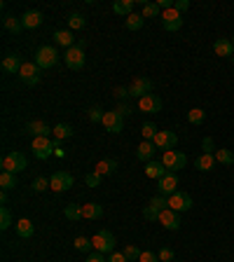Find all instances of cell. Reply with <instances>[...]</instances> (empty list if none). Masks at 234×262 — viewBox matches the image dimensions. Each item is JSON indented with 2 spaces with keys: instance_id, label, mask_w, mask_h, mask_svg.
Instances as JSON below:
<instances>
[{
  "instance_id": "obj_1",
  "label": "cell",
  "mask_w": 234,
  "mask_h": 262,
  "mask_svg": "<svg viewBox=\"0 0 234 262\" xmlns=\"http://www.w3.org/2000/svg\"><path fill=\"white\" fill-rule=\"evenodd\" d=\"M28 169V159L26 154L19 152V150H12L2 157V171H9V173H21V171Z\"/></svg>"
},
{
  "instance_id": "obj_2",
  "label": "cell",
  "mask_w": 234,
  "mask_h": 262,
  "mask_svg": "<svg viewBox=\"0 0 234 262\" xmlns=\"http://www.w3.org/2000/svg\"><path fill=\"white\" fill-rule=\"evenodd\" d=\"M92 244H94V251H99V253L108 255L115 251V234L108 230H99L96 234L92 237Z\"/></svg>"
},
{
  "instance_id": "obj_3",
  "label": "cell",
  "mask_w": 234,
  "mask_h": 262,
  "mask_svg": "<svg viewBox=\"0 0 234 262\" xmlns=\"http://www.w3.org/2000/svg\"><path fill=\"white\" fill-rule=\"evenodd\" d=\"M35 66H38L40 70H45V68H52V66H56V61H59V54H56V49L52 45H45V47H40L38 52H35Z\"/></svg>"
},
{
  "instance_id": "obj_4",
  "label": "cell",
  "mask_w": 234,
  "mask_h": 262,
  "mask_svg": "<svg viewBox=\"0 0 234 262\" xmlns=\"http://www.w3.org/2000/svg\"><path fill=\"white\" fill-rule=\"evenodd\" d=\"M157 192L162 194V197H171L173 192H178V173L166 171V173L157 180Z\"/></svg>"
},
{
  "instance_id": "obj_5",
  "label": "cell",
  "mask_w": 234,
  "mask_h": 262,
  "mask_svg": "<svg viewBox=\"0 0 234 262\" xmlns=\"http://www.w3.org/2000/svg\"><path fill=\"white\" fill-rule=\"evenodd\" d=\"M162 164L166 166V171L178 173L180 169H185L187 157L183 152H178V150H166V152H164V157H162Z\"/></svg>"
},
{
  "instance_id": "obj_6",
  "label": "cell",
  "mask_w": 234,
  "mask_h": 262,
  "mask_svg": "<svg viewBox=\"0 0 234 262\" xmlns=\"http://www.w3.org/2000/svg\"><path fill=\"white\" fill-rule=\"evenodd\" d=\"M31 150H33V157H35V159H47V157H52V152H54V140L45 138V136L33 138Z\"/></svg>"
},
{
  "instance_id": "obj_7",
  "label": "cell",
  "mask_w": 234,
  "mask_h": 262,
  "mask_svg": "<svg viewBox=\"0 0 234 262\" xmlns=\"http://www.w3.org/2000/svg\"><path fill=\"white\" fill-rule=\"evenodd\" d=\"M166 204H169V208L176 211V213H185V211L192 208V197L187 192H173L171 197H166Z\"/></svg>"
},
{
  "instance_id": "obj_8",
  "label": "cell",
  "mask_w": 234,
  "mask_h": 262,
  "mask_svg": "<svg viewBox=\"0 0 234 262\" xmlns=\"http://www.w3.org/2000/svg\"><path fill=\"white\" fill-rule=\"evenodd\" d=\"M73 183H75V178L70 176L68 171H56V173H52V178H49V187H52L54 192H66V190L73 187Z\"/></svg>"
},
{
  "instance_id": "obj_9",
  "label": "cell",
  "mask_w": 234,
  "mask_h": 262,
  "mask_svg": "<svg viewBox=\"0 0 234 262\" xmlns=\"http://www.w3.org/2000/svg\"><path fill=\"white\" fill-rule=\"evenodd\" d=\"M63 61H66V66H68L70 70H80L85 68V49L82 47H70V49H66V54H63Z\"/></svg>"
},
{
  "instance_id": "obj_10",
  "label": "cell",
  "mask_w": 234,
  "mask_h": 262,
  "mask_svg": "<svg viewBox=\"0 0 234 262\" xmlns=\"http://www.w3.org/2000/svg\"><path fill=\"white\" fill-rule=\"evenodd\" d=\"M162 26H164V31H169V33L180 31L183 28V14L176 12V9H166V12H162Z\"/></svg>"
},
{
  "instance_id": "obj_11",
  "label": "cell",
  "mask_w": 234,
  "mask_h": 262,
  "mask_svg": "<svg viewBox=\"0 0 234 262\" xmlns=\"http://www.w3.org/2000/svg\"><path fill=\"white\" fill-rule=\"evenodd\" d=\"M19 77H21V82L23 85H38L40 82V68L35 66V61H28V63H23L21 70H19Z\"/></svg>"
},
{
  "instance_id": "obj_12",
  "label": "cell",
  "mask_w": 234,
  "mask_h": 262,
  "mask_svg": "<svg viewBox=\"0 0 234 262\" xmlns=\"http://www.w3.org/2000/svg\"><path fill=\"white\" fill-rule=\"evenodd\" d=\"M150 92H152V80H148V77H133L131 85H129V94L136 99H143Z\"/></svg>"
},
{
  "instance_id": "obj_13",
  "label": "cell",
  "mask_w": 234,
  "mask_h": 262,
  "mask_svg": "<svg viewBox=\"0 0 234 262\" xmlns=\"http://www.w3.org/2000/svg\"><path fill=\"white\" fill-rule=\"evenodd\" d=\"M103 127H106L110 133H122V129H124V117L119 115L117 110H110V113L103 115Z\"/></svg>"
},
{
  "instance_id": "obj_14",
  "label": "cell",
  "mask_w": 234,
  "mask_h": 262,
  "mask_svg": "<svg viewBox=\"0 0 234 262\" xmlns=\"http://www.w3.org/2000/svg\"><path fill=\"white\" fill-rule=\"evenodd\" d=\"M152 143L157 145V150H173L176 143H178V136H176L173 131H157V136Z\"/></svg>"
},
{
  "instance_id": "obj_15",
  "label": "cell",
  "mask_w": 234,
  "mask_h": 262,
  "mask_svg": "<svg viewBox=\"0 0 234 262\" xmlns=\"http://www.w3.org/2000/svg\"><path fill=\"white\" fill-rule=\"evenodd\" d=\"M162 106L164 103L157 94H148V96L138 99V108L143 110V113H162Z\"/></svg>"
},
{
  "instance_id": "obj_16",
  "label": "cell",
  "mask_w": 234,
  "mask_h": 262,
  "mask_svg": "<svg viewBox=\"0 0 234 262\" xmlns=\"http://www.w3.org/2000/svg\"><path fill=\"white\" fill-rule=\"evenodd\" d=\"M26 131L31 133L33 138H40V136H45V138H49V133H54V129H52V127H49L47 122H42V120H33V122H28Z\"/></svg>"
},
{
  "instance_id": "obj_17",
  "label": "cell",
  "mask_w": 234,
  "mask_h": 262,
  "mask_svg": "<svg viewBox=\"0 0 234 262\" xmlns=\"http://www.w3.org/2000/svg\"><path fill=\"white\" fill-rule=\"evenodd\" d=\"M159 223L166 227V230H178L180 225V213H176V211H171V208H164L162 213H159Z\"/></svg>"
},
{
  "instance_id": "obj_18",
  "label": "cell",
  "mask_w": 234,
  "mask_h": 262,
  "mask_svg": "<svg viewBox=\"0 0 234 262\" xmlns=\"http://www.w3.org/2000/svg\"><path fill=\"white\" fill-rule=\"evenodd\" d=\"M23 61L19 54H9L2 59V63H0V68H2V73H7V75H19V70H21Z\"/></svg>"
},
{
  "instance_id": "obj_19",
  "label": "cell",
  "mask_w": 234,
  "mask_h": 262,
  "mask_svg": "<svg viewBox=\"0 0 234 262\" xmlns=\"http://www.w3.org/2000/svg\"><path fill=\"white\" fill-rule=\"evenodd\" d=\"M155 152H157V145L152 140H143V143L136 147V157H138L140 162H152Z\"/></svg>"
},
{
  "instance_id": "obj_20",
  "label": "cell",
  "mask_w": 234,
  "mask_h": 262,
  "mask_svg": "<svg viewBox=\"0 0 234 262\" xmlns=\"http://www.w3.org/2000/svg\"><path fill=\"white\" fill-rule=\"evenodd\" d=\"M21 23H23V28H28V31L38 28L40 23H42V12H38V9H28V12H23Z\"/></svg>"
},
{
  "instance_id": "obj_21",
  "label": "cell",
  "mask_w": 234,
  "mask_h": 262,
  "mask_svg": "<svg viewBox=\"0 0 234 262\" xmlns=\"http://www.w3.org/2000/svg\"><path fill=\"white\" fill-rule=\"evenodd\" d=\"M216 154H209V152H202L199 157H197V162H195V166H197V171H213L216 169Z\"/></svg>"
},
{
  "instance_id": "obj_22",
  "label": "cell",
  "mask_w": 234,
  "mask_h": 262,
  "mask_svg": "<svg viewBox=\"0 0 234 262\" xmlns=\"http://www.w3.org/2000/svg\"><path fill=\"white\" fill-rule=\"evenodd\" d=\"M52 38H54V42H56L59 47H66V49L75 47V38H73V31H68V28H66V31H56L54 35H52Z\"/></svg>"
},
{
  "instance_id": "obj_23",
  "label": "cell",
  "mask_w": 234,
  "mask_h": 262,
  "mask_svg": "<svg viewBox=\"0 0 234 262\" xmlns=\"http://www.w3.org/2000/svg\"><path fill=\"white\" fill-rule=\"evenodd\" d=\"M14 230H16V234H19L21 239H31L33 232H35V227H33V223L28 220V218H21V220H16Z\"/></svg>"
},
{
  "instance_id": "obj_24",
  "label": "cell",
  "mask_w": 234,
  "mask_h": 262,
  "mask_svg": "<svg viewBox=\"0 0 234 262\" xmlns=\"http://www.w3.org/2000/svg\"><path fill=\"white\" fill-rule=\"evenodd\" d=\"M2 28L7 33H19L23 28V23H21V16H12V14H5L2 16Z\"/></svg>"
},
{
  "instance_id": "obj_25",
  "label": "cell",
  "mask_w": 234,
  "mask_h": 262,
  "mask_svg": "<svg viewBox=\"0 0 234 262\" xmlns=\"http://www.w3.org/2000/svg\"><path fill=\"white\" fill-rule=\"evenodd\" d=\"M213 52H216L218 56H230V59H232L234 56L232 40H216V42H213Z\"/></svg>"
},
{
  "instance_id": "obj_26",
  "label": "cell",
  "mask_w": 234,
  "mask_h": 262,
  "mask_svg": "<svg viewBox=\"0 0 234 262\" xmlns=\"http://www.w3.org/2000/svg\"><path fill=\"white\" fill-rule=\"evenodd\" d=\"M164 173H166V166H164L162 162H155V159H152V162L145 164V176L152 178V180H159Z\"/></svg>"
},
{
  "instance_id": "obj_27",
  "label": "cell",
  "mask_w": 234,
  "mask_h": 262,
  "mask_svg": "<svg viewBox=\"0 0 234 262\" xmlns=\"http://www.w3.org/2000/svg\"><path fill=\"white\" fill-rule=\"evenodd\" d=\"M103 216V206H99V204H85L82 206V218H87V220H99V218Z\"/></svg>"
},
{
  "instance_id": "obj_28",
  "label": "cell",
  "mask_w": 234,
  "mask_h": 262,
  "mask_svg": "<svg viewBox=\"0 0 234 262\" xmlns=\"http://www.w3.org/2000/svg\"><path fill=\"white\" fill-rule=\"evenodd\" d=\"M96 173H101V176H113L117 171V162L115 159H101V162L96 164Z\"/></svg>"
},
{
  "instance_id": "obj_29",
  "label": "cell",
  "mask_w": 234,
  "mask_h": 262,
  "mask_svg": "<svg viewBox=\"0 0 234 262\" xmlns=\"http://www.w3.org/2000/svg\"><path fill=\"white\" fill-rule=\"evenodd\" d=\"M73 133H75V131H73V127H70V124L59 122V124L54 127V133H52V136H54L56 140H66V138H70Z\"/></svg>"
},
{
  "instance_id": "obj_30",
  "label": "cell",
  "mask_w": 234,
  "mask_h": 262,
  "mask_svg": "<svg viewBox=\"0 0 234 262\" xmlns=\"http://www.w3.org/2000/svg\"><path fill=\"white\" fill-rule=\"evenodd\" d=\"M216 162L223 164V166H232L234 164V152L227 150V147H218L216 150Z\"/></svg>"
},
{
  "instance_id": "obj_31",
  "label": "cell",
  "mask_w": 234,
  "mask_h": 262,
  "mask_svg": "<svg viewBox=\"0 0 234 262\" xmlns=\"http://www.w3.org/2000/svg\"><path fill=\"white\" fill-rule=\"evenodd\" d=\"M113 9H115V14H122V16L133 14V0H117L113 5Z\"/></svg>"
},
{
  "instance_id": "obj_32",
  "label": "cell",
  "mask_w": 234,
  "mask_h": 262,
  "mask_svg": "<svg viewBox=\"0 0 234 262\" xmlns=\"http://www.w3.org/2000/svg\"><path fill=\"white\" fill-rule=\"evenodd\" d=\"M0 185H2V190H14V187L19 185V180H16V173L2 171V173H0Z\"/></svg>"
},
{
  "instance_id": "obj_33",
  "label": "cell",
  "mask_w": 234,
  "mask_h": 262,
  "mask_svg": "<svg viewBox=\"0 0 234 262\" xmlns=\"http://www.w3.org/2000/svg\"><path fill=\"white\" fill-rule=\"evenodd\" d=\"M68 21V31H80V28H85V16L80 14V12H73V14L66 19Z\"/></svg>"
},
{
  "instance_id": "obj_34",
  "label": "cell",
  "mask_w": 234,
  "mask_h": 262,
  "mask_svg": "<svg viewBox=\"0 0 234 262\" xmlns=\"http://www.w3.org/2000/svg\"><path fill=\"white\" fill-rule=\"evenodd\" d=\"M143 19H152V16H162V7L157 2H143Z\"/></svg>"
},
{
  "instance_id": "obj_35",
  "label": "cell",
  "mask_w": 234,
  "mask_h": 262,
  "mask_svg": "<svg viewBox=\"0 0 234 262\" xmlns=\"http://www.w3.org/2000/svg\"><path fill=\"white\" fill-rule=\"evenodd\" d=\"M143 23H145L143 14H136V12H133V14L126 16V28H129V31H140V28H143Z\"/></svg>"
},
{
  "instance_id": "obj_36",
  "label": "cell",
  "mask_w": 234,
  "mask_h": 262,
  "mask_svg": "<svg viewBox=\"0 0 234 262\" xmlns=\"http://www.w3.org/2000/svg\"><path fill=\"white\" fill-rule=\"evenodd\" d=\"M63 216L68 218V220H80V218H82V206H78V204H68V206L63 208Z\"/></svg>"
},
{
  "instance_id": "obj_37",
  "label": "cell",
  "mask_w": 234,
  "mask_h": 262,
  "mask_svg": "<svg viewBox=\"0 0 234 262\" xmlns=\"http://www.w3.org/2000/svg\"><path fill=\"white\" fill-rule=\"evenodd\" d=\"M12 227V213H9V208L7 206H2L0 208V230L5 232Z\"/></svg>"
},
{
  "instance_id": "obj_38",
  "label": "cell",
  "mask_w": 234,
  "mask_h": 262,
  "mask_svg": "<svg viewBox=\"0 0 234 262\" xmlns=\"http://www.w3.org/2000/svg\"><path fill=\"white\" fill-rule=\"evenodd\" d=\"M204 120H206V113H204L202 108H192L187 113V122L190 124H202Z\"/></svg>"
},
{
  "instance_id": "obj_39",
  "label": "cell",
  "mask_w": 234,
  "mask_h": 262,
  "mask_svg": "<svg viewBox=\"0 0 234 262\" xmlns=\"http://www.w3.org/2000/svg\"><path fill=\"white\" fill-rule=\"evenodd\" d=\"M122 253H124V258L129 262H138V258H140V253H143V251H140L138 246H133V244H129V246L124 248V251H122Z\"/></svg>"
},
{
  "instance_id": "obj_40",
  "label": "cell",
  "mask_w": 234,
  "mask_h": 262,
  "mask_svg": "<svg viewBox=\"0 0 234 262\" xmlns=\"http://www.w3.org/2000/svg\"><path fill=\"white\" fill-rule=\"evenodd\" d=\"M73 246L78 248V251H82V253H89L94 248V244H92V239H87V237H78V239L73 241Z\"/></svg>"
},
{
  "instance_id": "obj_41",
  "label": "cell",
  "mask_w": 234,
  "mask_h": 262,
  "mask_svg": "<svg viewBox=\"0 0 234 262\" xmlns=\"http://www.w3.org/2000/svg\"><path fill=\"white\" fill-rule=\"evenodd\" d=\"M140 133H143V140H155L157 127L152 122H145V124H143V129H140Z\"/></svg>"
},
{
  "instance_id": "obj_42",
  "label": "cell",
  "mask_w": 234,
  "mask_h": 262,
  "mask_svg": "<svg viewBox=\"0 0 234 262\" xmlns=\"http://www.w3.org/2000/svg\"><path fill=\"white\" fill-rule=\"evenodd\" d=\"M47 187H49V178L38 176L35 180H33V192H45Z\"/></svg>"
},
{
  "instance_id": "obj_43",
  "label": "cell",
  "mask_w": 234,
  "mask_h": 262,
  "mask_svg": "<svg viewBox=\"0 0 234 262\" xmlns=\"http://www.w3.org/2000/svg\"><path fill=\"white\" fill-rule=\"evenodd\" d=\"M101 180H103V176H101V173H96V171L87 173V178H85L87 187H99V185H101Z\"/></svg>"
},
{
  "instance_id": "obj_44",
  "label": "cell",
  "mask_w": 234,
  "mask_h": 262,
  "mask_svg": "<svg viewBox=\"0 0 234 262\" xmlns=\"http://www.w3.org/2000/svg\"><path fill=\"white\" fill-rule=\"evenodd\" d=\"M150 206H155L159 213H162L164 208H169V204H166V197H162V194H157V197H152L150 199Z\"/></svg>"
},
{
  "instance_id": "obj_45",
  "label": "cell",
  "mask_w": 234,
  "mask_h": 262,
  "mask_svg": "<svg viewBox=\"0 0 234 262\" xmlns=\"http://www.w3.org/2000/svg\"><path fill=\"white\" fill-rule=\"evenodd\" d=\"M87 115H89V120H92V122H103V115H106V113H103L99 106H94V108H89V113H87Z\"/></svg>"
},
{
  "instance_id": "obj_46",
  "label": "cell",
  "mask_w": 234,
  "mask_h": 262,
  "mask_svg": "<svg viewBox=\"0 0 234 262\" xmlns=\"http://www.w3.org/2000/svg\"><path fill=\"white\" fill-rule=\"evenodd\" d=\"M143 216H145V220H159V211L148 204V206L143 208Z\"/></svg>"
},
{
  "instance_id": "obj_47",
  "label": "cell",
  "mask_w": 234,
  "mask_h": 262,
  "mask_svg": "<svg viewBox=\"0 0 234 262\" xmlns=\"http://www.w3.org/2000/svg\"><path fill=\"white\" fill-rule=\"evenodd\" d=\"M157 258H159V262H173V258H176V255H173L171 248H162V251L157 253Z\"/></svg>"
},
{
  "instance_id": "obj_48",
  "label": "cell",
  "mask_w": 234,
  "mask_h": 262,
  "mask_svg": "<svg viewBox=\"0 0 234 262\" xmlns=\"http://www.w3.org/2000/svg\"><path fill=\"white\" fill-rule=\"evenodd\" d=\"M138 262H159V258H157L152 251H143L140 258H138Z\"/></svg>"
},
{
  "instance_id": "obj_49",
  "label": "cell",
  "mask_w": 234,
  "mask_h": 262,
  "mask_svg": "<svg viewBox=\"0 0 234 262\" xmlns=\"http://www.w3.org/2000/svg\"><path fill=\"white\" fill-rule=\"evenodd\" d=\"M173 9H176V12H180V14H183V12H187V9H190V0H176V2H173Z\"/></svg>"
},
{
  "instance_id": "obj_50",
  "label": "cell",
  "mask_w": 234,
  "mask_h": 262,
  "mask_svg": "<svg viewBox=\"0 0 234 262\" xmlns=\"http://www.w3.org/2000/svg\"><path fill=\"white\" fill-rule=\"evenodd\" d=\"M202 147H204V152L213 154V150H216V143H213V138H211V136H206V138L202 140Z\"/></svg>"
},
{
  "instance_id": "obj_51",
  "label": "cell",
  "mask_w": 234,
  "mask_h": 262,
  "mask_svg": "<svg viewBox=\"0 0 234 262\" xmlns=\"http://www.w3.org/2000/svg\"><path fill=\"white\" fill-rule=\"evenodd\" d=\"M87 262H108V258H106L103 253H99V251H94V253H89Z\"/></svg>"
},
{
  "instance_id": "obj_52",
  "label": "cell",
  "mask_w": 234,
  "mask_h": 262,
  "mask_svg": "<svg viewBox=\"0 0 234 262\" xmlns=\"http://www.w3.org/2000/svg\"><path fill=\"white\" fill-rule=\"evenodd\" d=\"M108 262H129L124 258V253H115V251H113V253L108 255Z\"/></svg>"
},
{
  "instance_id": "obj_53",
  "label": "cell",
  "mask_w": 234,
  "mask_h": 262,
  "mask_svg": "<svg viewBox=\"0 0 234 262\" xmlns=\"http://www.w3.org/2000/svg\"><path fill=\"white\" fill-rule=\"evenodd\" d=\"M115 96H117V99H126V96H131V94H129V89H124V87H117Z\"/></svg>"
},
{
  "instance_id": "obj_54",
  "label": "cell",
  "mask_w": 234,
  "mask_h": 262,
  "mask_svg": "<svg viewBox=\"0 0 234 262\" xmlns=\"http://www.w3.org/2000/svg\"><path fill=\"white\" fill-rule=\"evenodd\" d=\"M117 113H119L122 117H129V115H131V110H129V106H119V108H117Z\"/></svg>"
},
{
  "instance_id": "obj_55",
  "label": "cell",
  "mask_w": 234,
  "mask_h": 262,
  "mask_svg": "<svg viewBox=\"0 0 234 262\" xmlns=\"http://www.w3.org/2000/svg\"><path fill=\"white\" fill-rule=\"evenodd\" d=\"M0 201H2V204H7V190H2V194H0Z\"/></svg>"
},
{
  "instance_id": "obj_56",
  "label": "cell",
  "mask_w": 234,
  "mask_h": 262,
  "mask_svg": "<svg viewBox=\"0 0 234 262\" xmlns=\"http://www.w3.org/2000/svg\"><path fill=\"white\" fill-rule=\"evenodd\" d=\"M232 45H234V38H232Z\"/></svg>"
},
{
  "instance_id": "obj_57",
  "label": "cell",
  "mask_w": 234,
  "mask_h": 262,
  "mask_svg": "<svg viewBox=\"0 0 234 262\" xmlns=\"http://www.w3.org/2000/svg\"><path fill=\"white\" fill-rule=\"evenodd\" d=\"M232 63H234V56H232Z\"/></svg>"
},
{
  "instance_id": "obj_58",
  "label": "cell",
  "mask_w": 234,
  "mask_h": 262,
  "mask_svg": "<svg viewBox=\"0 0 234 262\" xmlns=\"http://www.w3.org/2000/svg\"><path fill=\"white\" fill-rule=\"evenodd\" d=\"M173 262H176V260H173Z\"/></svg>"
}]
</instances>
